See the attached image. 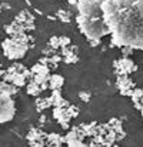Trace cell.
Returning <instances> with one entry per match:
<instances>
[{
    "mask_svg": "<svg viewBox=\"0 0 143 147\" xmlns=\"http://www.w3.org/2000/svg\"><path fill=\"white\" fill-rule=\"evenodd\" d=\"M59 17H60L62 20H64V22H69V20H70V17H72V14H70L69 11L63 10V11H60V13H59Z\"/></svg>",
    "mask_w": 143,
    "mask_h": 147,
    "instance_id": "5",
    "label": "cell"
},
{
    "mask_svg": "<svg viewBox=\"0 0 143 147\" xmlns=\"http://www.w3.org/2000/svg\"><path fill=\"white\" fill-rule=\"evenodd\" d=\"M117 86H119V90L125 94V96H132V93H133V82L129 79V77H126V76H120L119 79H117Z\"/></svg>",
    "mask_w": 143,
    "mask_h": 147,
    "instance_id": "2",
    "label": "cell"
},
{
    "mask_svg": "<svg viewBox=\"0 0 143 147\" xmlns=\"http://www.w3.org/2000/svg\"><path fill=\"white\" fill-rule=\"evenodd\" d=\"M16 113L14 101L12 100L10 94L1 92V123L10 121Z\"/></svg>",
    "mask_w": 143,
    "mask_h": 147,
    "instance_id": "1",
    "label": "cell"
},
{
    "mask_svg": "<svg viewBox=\"0 0 143 147\" xmlns=\"http://www.w3.org/2000/svg\"><path fill=\"white\" fill-rule=\"evenodd\" d=\"M63 77L62 76H59V74H53L52 77H49V86L53 89V90H57V89H60L62 86H63Z\"/></svg>",
    "mask_w": 143,
    "mask_h": 147,
    "instance_id": "4",
    "label": "cell"
},
{
    "mask_svg": "<svg viewBox=\"0 0 143 147\" xmlns=\"http://www.w3.org/2000/svg\"><path fill=\"white\" fill-rule=\"evenodd\" d=\"M115 66L117 67V71H120L122 74H127V73H130L132 70L136 69L135 63H133L132 60H129L127 57H123V59L117 60V61L115 63Z\"/></svg>",
    "mask_w": 143,
    "mask_h": 147,
    "instance_id": "3",
    "label": "cell"
}]
</instances>
